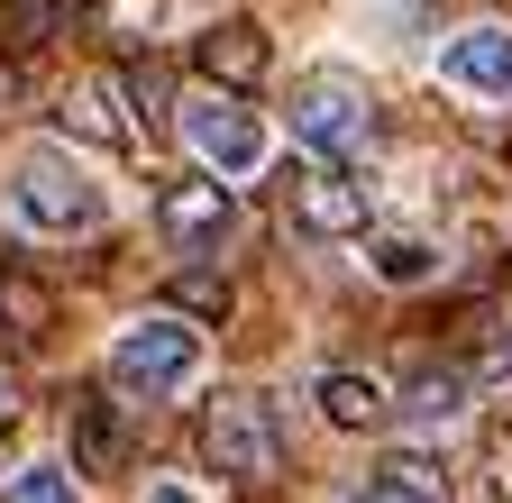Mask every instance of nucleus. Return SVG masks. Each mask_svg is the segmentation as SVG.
<instances>
[{
  "mask_svg": "<svg viewBox=\"0 0 512 503\" xmlns=\"http://www.w3.org/2000/svg\"><path fill=\"white\" fill-rule=\"evenodd\" d=\"M439 74L458 83V92H476V101H512V19L458 28V37H448V55H439Z\"/></svg>",
  "mask_w": 512,
  "mask_h": 503,
  "instance_id": "6e6552de",
  "label": "nucleus"
},
{
  "mask_svg": "<svg viewBox=\"0 0 512 503\" xmlns=\"http://www.w3.org/2000/svg\"><path fill=\"white\" fill-rule=\"evenodd\" d=\"M110 101H119V74H83L74 92H64V129H74L83 147H128V119Z\"/></svg>",
  "mask_w": 512,
  "mask_h": 503,
  "instance_id": "9b49d317",
  "label": "nucleus"
},
{
  "mask_svg": "<svg viewBox=\"0 0 512 503\" xmlns=\"http://www.w3.org/2000/svg\"><path fill=\"white\" fill-rule=\"evenodd\" d=\"M266 65H275V46H266V28H256V19H220V28L192 37V74H202L211 92H247V83H266Z\"/></svg>",
  "mask_w": 512,
  "mask_h": 503,
  "instance_id": "1a4fd4ad",
  "label": "nucleus"
},
{
  "mask_svg": "<svg viewBox=\"0 0 512 503\" xmlns=\"http://www.w3.org/2000/svg\"><path fill=\"white\" fill-rule=\"evenodd\" d=\"M156 229H165L174 247H220V238L238 229V202H229L220 174H183V183H165V193H156Z\"/></svg>",
  "mask_w": 512,
  "mask_h": 503,
  "instance_id": "0eeeda50",
  "label": "nucleus"
},
{
  "mask_svg": "<svg viewBox=\"0 0 512 503\" xmlns=\"http://www.w3.org/2000/svg\"><path fill=\"white\" fill-rule=\"evenodd\" d=\"M74 467L83 476H119L128 467V412L110 394H74Z\"/></svg>",
  "mask_w": 512,
  "mask_h": 503,
  "instance_id": "9d476101",
  "label": "nucleus"
},
{
  "mask_svg": "<svg viewBox=\"0 0 512 503\" xmlns=\"http://www.w3.org/2000/svg\"><path fill=\"white\" fill-rule=\"evenodd\" d=\"M147 503H192V494H183V485H156V494H147Z\"/></svg>",
  "mask_w": 512,
  "mask_h": 503,
  "instance_id": "412c9836",
  "label": "nucleus"
},
{
  "mask_svg": "<svg viewBox=\"0 0 512 503\" xmlns=\"http://www.w3.org/2000/svg\"><path fill=\"white\" fill-rule=\"evenodd\" d=\"M10 220H19L28 238H74V229L101 220V193H92L64 156H28V165L10 174Z\"/></svg>",
  "mask_w": 512,
  "mask_h": 503,
  "instance_id": "f03ea898",
  "label": "nucleus"
},
{
  "mask_svg": "<svg viewBox=\"0 0 512 503\" xmlns=\"http://www.w3.org/2000/svg\"><path fill=\"white\" fill-rule=\"evenodd\" d=\"M458 412H467V366H439V375H421V385L403 394V421H421V430L458 421Z\"/></svg>",
  "mask_w": 512,
  "mask_h": 503,
  "instance_id": "2eb2a0df",
  "label": "nucleus"
},
{
  "mask_svg": "<svg viewBox=\"0 0 512 503\" xmlns=\"http://www.w3.org/2000/svg\"><path fill=\"white\" fill-rule=\"evenodd\" d=\"M357 503H394V494H384V485H366V494H357Z\"/></svg>",
  "mask_w": 512,
  "mask_h": 503,
  "instance_id": "5701e85b",
  "label": "nucleus"
},
{
  "mask_svg": "<svg viewBox=\"0 0 512 503\" xmlns=\"http://www.w3.org/2000/svg\"><path fill=\"white\" fill-rule=\"evenodd\" d=\"M284 220L302 238H357L366 229V183L348 165H330V156H311V165L284 174Z\"/></svg>",
  "mask_w": 512,
  "mask_h": 503,
  "instance_id": "39448f33",
  "label": "nucleus"
},
{
  "mask_svg": "<svg viewBox=\"0 0 512 503\" xmlns=\"http://www.w3.org/2000/svg\"><path fill=\"white\" fill-rule=\"evenodd\" d=\"M375 476H384V494H394V503H458V485H448V458H430V449H394Z\"/></svg>",
  "mask_w": 512,
  "mask_h": 503,
  "instance_id": "ddd939ff",
  "label": "nucleus"
},
{
  "mask_svg": "<svg viewBox=\"0 0 512 503\" xmlns=\"http://www.w3.org/2000/svg\"><path fill=\"white\" fill-rule=\"evenodd\" d=\"M183 138H192V156H202L211 174H256L266 165V129H256V110L238 92H202L183 110Z\"/></svg>",
  "mask_w": 512,
  "mask_h": 503,
  "instance_id": "423d86ee",
  "label": "nucleus"
},
{
  "mask_svg": "<svg viewBox=\"0 0 512 503\" xmlns=\"http://www.w3.org/2000/svg\"><path fill=\"white\" fill-rule=\"evenodd\" d=\"M366 129H375V101H366V83L357 74H302L293 83V138L311 147V156H348V147H366Z\"/></svg>",
  "mask_w": 512,
  "mask_h": 503,
  "instance_id": "7ed1b4c3",
  "label": "nucleus"
},
{
  "mask_svg": "<svg viewBox=\"0 0 512 503\" xmlns=\"http://www.w3.org/2000/svg\"><path fill=\"white\" fill-rule=\"evenodd\" d=\"M320 412H330L339 430H375L384 412H394V394L375 385V375H357V366H339V375H320Z\"/></svg>",
  "mask_w": 512,
  "mask_h": 503,
  "instance_id": "f8f14e48",
  "label": "nucleus"
},
{
  "mask_svg": "<svg viewBox=\"0 0 512 503\" xmlns=\"http://www.w3.org/2000/svg\"><path fill=\"white\" fill-rule=\"evenodd\" d=\"M0 503H74V476L64 467H19L10 485H0Z\"/></svg>",
  "mask_w": 512,
  "mask_h": 503,
  "instance_id": "6ab92c4d",
  "label": "nucleus"
},
{
  "mask_svg": "<svg viewBox=\"0 0 512 503\" xmlns=\"http://www.w3.org/2000/svg\"><path fill=\"white\" fill-rule=\"evenodd\" d=\"M19 403H28V385H19V366H0V421H19Z\"/></svg>",
  "mask_w": 512,
  "mask_h": 503,
  "instance_id": "aec40b11",
  "label": "nucleus"
},
{
  "mask_svg": "<svg viewBox=\"0 0 512 503\" xmlns=\"http://www.w3.org/2000/svg\"><path fill=\"white\" fill-rule=\"evenodd\" d=\"M202 458L238 494H275L284 485V430H275V412L256 394H211L202 403Z\"/></svg>",
  "mask_w": 512,
  "mask_h": 503,
  "instance_id": "f257e3e1",
  "label": "nucleus"
},
{
  "mask_svg": "<svg viewBox=\"0 0 512 503\" xmlns=\"http://www.w3.org/2000/svg\"><path fill=\"white\" fill-rule=\"evenodd\" d=\"M0 101H19V74H0Z\"/></svg>",
  "mask_w": 512,
  "mask_h": 503,
  "instance_id": "4be33fe9",
  "label": "nucleus"
},
{
  "mask_svg": "<svg viewBox=\"0 0 512 503\" xmlns=\"http://www.w3.org/2000/svg\"><path fill=\"white\" fill-rule=\"evenodd\" d=\"M430 266H439V257H430L421 238H375V275H384V284H421Z\"/></svg>",
  "mask_w": 512,
  "mask_h": 503,
  "instance_id": "a211bd4d",
  "label": "nucleus"
},
{
  "mask_svg": "<svg viewBox=\"0 0 512 503\" xmlns=\"http://www.w3.org/2000/svg\"><path fill=\"white\" fill-rule=\"evenodd\" d=\"M119 101L138 110V119H165V110H174V83H165V65H156V55L119 65Z\"/></svg>",
  "mask_w": 512,
  "mask_h": 503,
  "instance_id": "dca6fc26",
  "label": "nucleus"
},
{
  "mask_svg": "<svg viewBox=\"0 0 512 503\" xmlns=\"http://www.w3.org/2000/svg\"><path fill=\"white\" fill-rule=\"evenodd\" d=\"M174 311H192V321H220V311H229V275L183 266V275H174Z\"/></svg>",
  "mask_w": 512,
  "mask_h": 503,
  "instance_id": "f3484780",
  "label": "nucleus"
},
{
  "mask_svg": "<svg viewBox=\"0 0 512 503\" xmlns=\"http://www.w3.org/2000/svg\"><path fill=\"white\" fill-rule=\"evenodd\" d=\"M110 375L128 394H174V385H192L202 375V330H183V321H138V330H119V348H110Z\"/></svg>",
  "mask_w": 512,
  "mask_h": 503,
  "instance_id": "20e7f679",
  "label": "nucleus"
},
{
  "mask_svg": "<svg viewBox=\"0 0 512 503\" xmlns=\"http://www.w3.org/2000/svg\"><path fill=\"white\" fill-rule=\"evenodd\" d=\"M46 321H55V293L37 275H0V330H10V339H37Z\"/></svg>",
  "mask_w": 512,
  "mask_h": 503,
  "instance_id": "4468645a",
  "label": "nucleus"
}]
</instances>
